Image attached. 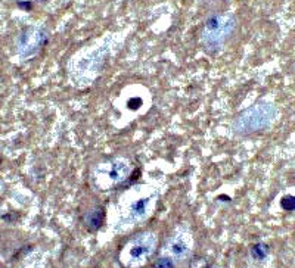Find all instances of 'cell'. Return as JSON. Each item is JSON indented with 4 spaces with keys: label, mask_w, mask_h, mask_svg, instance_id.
I'll list each match as a JSON object with an SVG mask.
<instances>
[{
    "label": "cell",
    "mask_w": 295,
    "mask_h": 268,
    "mask_svg": "<svg viewBox=\"0 0 295 268\" xmlns=\"http://www.w3.org/2000/svg\"><path fill=\"white\" fill-rule=\"evenodd\" d=\"M167 252L170 258H173L174 261H180L185 260L189 252H191V237L188 234H176L174 237H171L167 243Z\"/></svg>",
    "instance_id": "cell-6"
},
{
    "label": "cell",
    "mask_w": 295,
    "mask_h": 268,
    "mask_svg": "<svg viewBox=\"0 0 295 268\" xmlns=\"http://www.w3.org/2000/svg\"><path fill=\"white\" fill-rule=\"evenodd\" d=\"M275 118L276 108L272 103H257L236 118L233 128L239 134H251L269 127Z\"/></svg>",
    "instance_id": "cell-1"
},
{
    "label": "cell",
    "mask_w": 295,
    "mask_h": 268,
    "mask_svg": "<svg viewBox=\"0 0 295 268\" xmlns=\"http://www.w3.org/2000/svg\"><path fill=\"white\" fill-rule=\"evenodd\" d=\"M154 268H174V260L170 257H161L157 260V263L154 264Z\"/></svg>",
    "instance_id": "cell-9"
},
{
    "label": "cell",
    "mask_w": 295,
    "mask_h": 268,
    "mask_svg": "<svg viewBox=\"0 0 295 268\" xmlns=\"http://www.w3.org/2000/svg\"><path fill=\"white\" fill-rule=\"evenodd\" d=\"M155 193L151 194H140L136 199H133L128 205V217L131 220H143L146 218V215L149 214L151 208L155 203Z\"/></svg>",
    "instance_id": "cell-5"
},
{
    "label": "cell",
    "mask_w": 295,
    "mask_h": 268,
    "mask_svg": "<svg viewBox=\"0 0 295 268\" xmlns=\"http://www.w3.org/2000/svg\"><path fill=\"white\" fill-rule=\"evenodd\" d=\"M233 18L232 15H214L211 16L204 28L202 40L210 47H217L233 30Z\"/></svg>",
    "instance_id": "cell-3"
},
{
    "label": "cell",
    "mask_w": 295,
    "mask_h": 268,
    "mask_svg": "<svg viewBox=\"0 0 295 268\" xmlns=\"http://www.w3.org/2000/svg\"><path fill=\"white\" fill-rule=\"evenodd\" d=\"M269 254V246L264 243H257L251 248V257L255 261H263Z\"/></svg>",
    "instance_id": "cell-8"
},
{
    "label": "cell",
    "mask_w": 295,
    "mask_h": 268,
    "mask_svg": "<svg viewBox=\"0 0 295 268\" xmlns=\"http://www.w3.org/2000/svg\"><path fill=\"white\" fill-rule=\"evenodd\" d=\"M98 180H105L108 184H120L130 177L131 174V165L127 159L115 158L111 161H105L100 164V170H96Z\"/></svg>",
    "instance_id": "cell-4"
},
{
    "label": "cell",
    "mask_w": 295,
    "mask_h": 268,
    "mask_svg": "<svg viewBox=\"0 0 295 268\" xmlns=\"http://www.w3.org/2000/svg\"><path fill=\"white\" fill-rule=\"evenodd\" d=\"M102 221H103V211L99 208L89 211V214H86V217H84V224L90 230H98L102 226Z\"/></svg>",
    "instance_id": "cell-7"
},
{
    "label": "cell",
    "mask_w": 295,
    "mask_h": 268,
    "mask_svg": "<svg viewBox=\"0 0 295 268\" xmlns=\"http://www.w3.org/2000/svg\"><path fill=\"white\" fill-rule=\"evenodd\" d=\"M281 206L285 211H294L295 209V196L293 194H287L281 199Z\"/></svg>",
    "instance_id": "cell-10"
},
{
    "label": "cell",
    "mask_w": 295,
    "mask_h": 268,
    "mask_svg": "<svg viewBox=\"0 0 295 268\" xmlns=\"http://www.w3.org/2000/svg\"><path fill=\"white\" fill-rule=\"evenodd\" d=\"M155 248V237L151 233H142L136 237H133L126 249L123 251V263L126 261L127 266H136L142 264L146 258L151 257Z\"/></svg>",
    "instance_id": "cell-2"
},
{
    "label": "cell",
    "mask_w": 295,
    "mask_h": 268,
    "mask_svg": "<svg viewBox=\"0 0 295 268\" xmlns=\"http://www.w3.org/2000/svg\"><path fill=\"white\" fill-rule=\"evenodd\" d=\"M191 268H210V266H208V263L204 258H197V260L192 261Z\"/></svg>",
    "instance_id": "cell-11"
}]
</instances>
